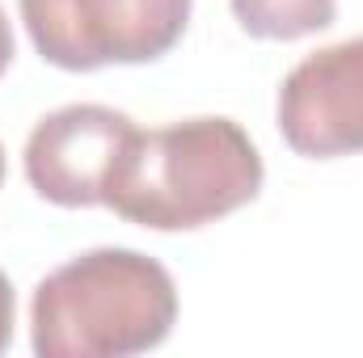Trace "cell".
I'll use <instances>...</instances> for the list:
<instances>
[{
	"label": "cell",
	"mask_w": 363,
	"mask_h": 358,
	"mask_svg": "<svg viewBox=\"0 0 363 358\" xmlns=\"http://www.w3.org/2000/svg\"><path fill=\"white\" fill-rule=\"evenodd\" d=\"M237 25L262 42H296L317 30H330L338 0H228Z\"/></svg>",
	"instance_id": "cell-6"
},
{
	"label": "cell",
	"mask_w": 363,
	"mask_h": 358,
	"mask_svg": "<svg viewBox=\"0 0 363 358\" xmlns=\"http://www.w3.org/2000/svg\"><path fill=\"white\" fill-rule=\"evenodd\" d=\"M13 325H17V299H13V282H9V274L0 270V354H4L9 342H13Z\"/></svg>",
	"instance_id": "cell-7"
},
{
	"label": "cell",
	"mask_w": 363,
	"mask_h": 358,
	"mask_svg": "<svg viewBox=\"0 0 363 358\" xmlns=\"http://www.w3.org/2000/svg\"><path fill=\"white\" fill-rule=\"evenodd\" d=\"M194 0H21L34 51L64 72L152 64L190 25Z\"/></svg>",
	"instance_id": "cell-3"
},
{
	"label": "cell",
	"mask_w": 363,
	"mask_h": 358,
	"mask_svg": "<svg viewBox=\"0 0 363 358\" xmlns=\"http://www.w3.org/2000/svg\"><path fill=\"white\" fill-rule=\"evenodd\" d=\"M262 156L233 118H182L135 131L118 152L101 207L152 232L207 228L262 194Z\"/></svg>",
	"instance_id": "cell-1"
},
{
	"label": "cell",
	"mask_w": 363,
	"mask_h": 358,
	"mask_svg": "<svg viewBox=\"0 0 363 358\" xmlns=\"http://www.w3.org/2000/svg\"><path fill=\"white\" fill-rule=\"evenodd\" d=\"M279 135L296 156L363 152V34L304 55L279 89Z\"/></svg>",
	"instance_id": "cell-4"
},
{
	"label": "cell",
	"mask_w": 363,
	"mask_h": 358,
	"mask_svg": "<svg viewBox=\"0 0 363 358\" xmlns=\"http://www.w3.org/2000/svg\"><path fill=\"white\" fill-rule=\"evenodd\" d=\"M13 25H9V17H4V8H0V76L9 72V64H13Z\"/></svg>",
	"instance_id": "cell-8"
},
{
	"label": "cell",
	"mask_w": 363,
	"mask_h": 358,
	"mask_svg": "<svg viewBox=\"0 0 363 358\" xmlns=\"http://www.w3.org/2000/svg\"><path fill=\"white\" fill-rule=\"evenodd\" d=\"M0 185H4V144H0Z\"/></svg>",
	"instance_id": "cell-9"
},
{
	"label": "cell",
	"mask_w": 363,
	"mask_h": 358,
	"mask_svg": "<svg viewBox=\"0 0 363 358\" xmlns=\"http://www.w3.org/2000/svg\"><path fill=\"white\" fill-rule=\"evenodd\" d=\"M140 127L110 105L77 101L47 118L26 139V181L55 207H101L106 178Z\"/></svg>",
	"instance_id": "cell-5"
},
{
	"label": "cell",
	"mask_w": 363,
	"mask_h": 358,
	"mask_svg": "<svg viewBox=\"0 0 363 358\" xmlns=\"http://www.w3.org/2000/svg\"><path fill=\"white\" fill-rule=\"evenodd\" d=\"M178 321L174 274L140 249H89L51 270L30 299L38 358H127L157 350Z\"/></svg>",
	"instance_id": "cell-2"
}]
</instances>
